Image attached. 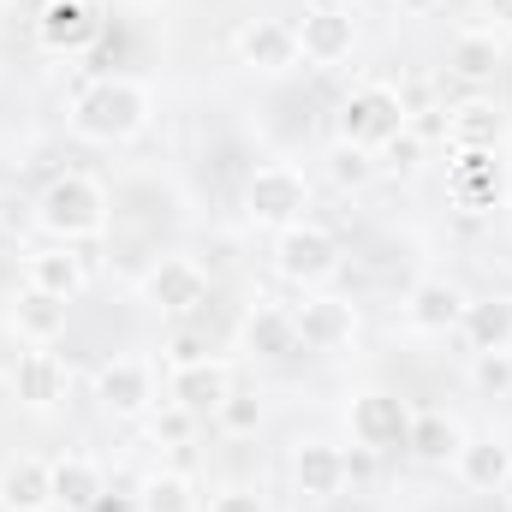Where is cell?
Masks as SVG:
<instances>
[{
    "label": "cell",
    "mask_w": 512,
    "mask_h": 512,
    "mask_svg": "<svg viewBox=\"0 0 512 512\" xmlns=\"http://www.w3.org/2000/svg\"><path fill=\"white\" fill-rule=\"evenodd\" d=\"M453 471H459L465 489H477V495H501V483H507V471H512V447L507 441H495V435H477V441L465 435Z\"/></svg>",
    "instance_id": "44dd1931"
},
{
    "label": "cell",
    "mask_w": 512,
    "mask_h": 512,
    "mask_svg": "<svg viewBox=\"0 0 512 512\" xmlns=\"http://www.w3.org/2000/svg\"><path fill=\"white\" fill-rule=\"evenodd\" d=\"M102 495H108V477H102L96 459H84V453L54 459V507L90 512V507H102Z\"/></svg>",
    "instance_id": "603a6c76"
},
{
    "label": "cell",
    "mask_w": 512,
    "mask_h": 512,
    "mask_svg": "<svg viewBox=\"0 0 512 512\" xmlns=\"http://www.w3.org/2000/svg\"><path fill=\"white\" fill-rule=\"evenodd\" d=\"M447 72L465 84H489L501 72V36L495 30H459L447 48Z\"/></svg>",
    "instance_id": "4316f807"
},
{
    "label": "cell",
    "mask_w": 512,
    "mask_h": 512,
    "mask_svg": "<svg viewBox=\"0 0 512 512\" xmlns=\"http://www.w3.org/2000/svg\"><path fill=\"white\" fill-rule=\"evenodd\" d=\"M137 512H203L185 471H149L137 483Z\"/></svg>",
    "instance_id": "83f0119b"
},
{
    "label": "cell",
    "mask_w": 512,
    "mask_h": 512,
    "mask_svg": "<svg viewBox=\"0 0 512 512\" xmlns=\"http://www.w3.org/2000/svg\"><path fill=\"white\" fill-rule=\"evenodd\" d=\"M405 447H411V459H423V465H453L459 447H465V429H459L453 417H441V411H411Z\"/></svg>",
    "instance_id": "484cf974"
},
{
    "label": "cell",
    "mask_w": 512,
    "mask_h": 512,
    "mask_svg": "<svg viewBox=\"0 0 512 512\" xmlns=\"http://www.w3.org/2000/svg\"><path fill=\"white\" fill-rule=\"evenodd\" d=\"M483 12L495 18V30H512V0H483Z\"/></svg>",
    "instance_id": "8d00e7d4"
},
{
    "label": "cell",
    "mask_w": 512,
    "mask_h": 512,
    "mask_svg": "<svg viewBox=\"0 0 512 512\" xmlns=\"http://www.w3.org/2000/svg\"><path fill=\"white\" fill-rule=\"evenodd\" d=\"M12 328H18V340H30V346H54V340L66 334V304L48 298V292H36V286H24V292L12 298Z\"/></svg>",
    "instance_id": "d4e9b609"
},
{
    "label": "cell",
    "mask_w": 512,
    "mask_h": 512,
    "mask_svg": "<svg viewBox=\"0 0 512 512\" xmlns=\"http://www.w3.org/2000/svg\"><path fill=\"white\" fill-rule=\"evenodd\" d=\"M48 512H66V507H48Z\"/></svg>",
    "instance_id": "b9f144b4"
},
{
    "label": "cell",
    "mask_w": 512,
    "mask_h": 512,
    "mask_svg": "<svg viewBox=\"0 0 512 512\" xmlns=\"http://www.w3.org/2000/svg\"><path fill=\"white\" fill-rule=\"evenodd\" d=\"M233 54H239V66H251L262 78H280V72L298 66V36H292V24H280V18H251V24H239Z\"/></svg>",
    "instance_id": "8fae6325"
},
{
    "label": "cell",
    "mask_w": 512,
    "mask_h": 512,
    "mask_svg": "<svg viewBox=\"0 0 512 512\" xmlns=\"http://www.w3.org/2000/svg\"><path fill=\"white\" fill-rule=\"evenodd\" d=\"M292 36H298V60H310V66H340V60H352V48H358V18H352L346 6H310V12L292 24Z\"/></svg>",
    "instance_id": "52a82bcc"
},
{
    "label": "cell",
    "mask_w": 512,
    "mask_h": 512,
    "mask_svg": "<svg viewBox=\"0 0 512 512\" xmlns=\"http://www.w3.org/2000/svg\"><path fill=\"white\" fill-rule=\"evenodd\" d=\"M465 292L447 280V274H423L411 292H405V328L411 334H453L459 316H465Z\"/></svg>",
    "instance_id": "7c38bea8"
},
{
    "label": "cell",
    "mask_w": 512,
    "mask_h": 512,
    "mask_svg": "<svg viewBox=\"0 0 512 512\" xmlns=\"http://www.w3.org/2000/svg\"><path fill=\"white\" fill-rule=\"evenodd\" d=\"M149 114H155V102H149V90L126 78V72H114V78H96V84H84L78 96H72V108H66V126L72 137H84V143H131L137 131L149 126Z\"/></svg>",
    "instance_id": "6da1fadb"
},
{
    "label": "cell",
    "mask_w": 512,
    "mask_h": 512,
    "mask_svg": "<svg viewBox=\"0 0 512 512\" xmlns=\"http://www.w3.org/2000/svg\"><path fill=\"white\" fill-rule=\"evenodd\" d=\"M66 387H72V370H66V358H54L48 346H30V352L18 358V370H12V399L30 405V411H54V405L66 399Z\"/></svg>",
    "instance_id": "e0dca14e"
},
{
    "label": "cell",
    "mask_w": 512,
    "mask_h": 512,
    "mask_svg": "<svg viewBox=\"0 0 512 512\" xmlns=\"http://www.w3.org/2000/svg\"><path fill=\"white\" fill-rule=\"evenodd\" d=\"M239 340H245V352H256V358H292V352H304L298 346V322L280 304H256L251 316H245V328H239Z\"/></svg>",
    "instance_id": "cb8c5ba5"
},
{
    "label": "cell",
    "mask_w": 512,
    "mask_h": 512,
    "mask_svg": "<svg viewBox=\"0 0 512 512\" xmlns=\"http://www.w3.org/2000/svg\"><path fill=\"white\" fill-rule=\"evenodd\" d=\"M405 6H411V12H423V6H435V0H405Z\"/></svg>",
    "instance_id": "f35d334b"
},
{
    "label": "cell",
    "mask_w": 512,
    "mask_h": 512,
    "mask_svg": "<svg viewBox=\"0 0 512 512\" xmlns=\"http://www.w3.org/2000/svg\"><path fill=\"white\" fill-rule=\"evenodd\" d=\"M501 501H507V507H512V471H507V483H501Z\"/></svg>",
    "instance_id": "74e56055"
},
{
    "label": "cell",
    "mask_w": 512,
    "mask_h": 512,
    "mask_svg": "<svg viewBox=\"0 0 512 512\" xmlns=\"http://www.w3.org/2000/svg\"><path fill=\"white\" fill-rule=\"evenodd\" d=\"M352 477V459L334 447V441H298L292 447V483L304 501H334Z\"/></svg>",
    "instance_id": "9a60e30c"
},
{
    "label": "cell",
    "mask_w": 512,
    "mask_h": 512,
    "mask_svg": "<svg viewBox=\"0 0 512 512\" xmlns=\"http://www.w3.org/2000/svg\"><path fill=\"white\" fill-rule=\"evenodd\" d=\"M507 131H512L507 108L495 96H483V90L447 108V149H501Z\"/></svg>",
    "instance_id": "5bb4252c"
},
{
    "label": "cell",
    "mask_w": 512,
    "mask_h": 512,
    "mask_svg": "<svg viewBox=\"0 0 512 512\" xmlns=\"http://www.w3.org/2000/svg\"><path fill=\"white\" fill-rule=\"evenodd\" d=\"M376 167H382V173H399V179H411V173L423 167V143H417L411 131H399V137H387L382 149H376Z\"/></svg>",
    "instance_id": "1f68e13d"
},
{
    "label": "cell",
    "mask_w": 512,
    "mask_h": 512,
    "mask_svg": "<svg viewBox=\"0 0 512 512\" xmlns=\"http://www.w3.org/2000/svg\"><path fill=\"white\" fill-rule=\"evenodd\" d=\"M0 6H6V0H0Z\"/></svg>",
    "instance_id": "ee69618b"
},
{
    "label": "cell",
    "mask_w": 512,
    "mask_h": 512,
    "mask_svg": "<svg viewBox=\"0 0 512 512\" xmlns=\"http://www.w3.org/2000/svg\"><path fill=\"white\" fill-rule=\"evenodd\" d=\"M197 423H203V417H191L185 405H173V399H167V405L149 417V435H155L161 447H185V441L197 435Z\"/></svg>",
    "instance_id": "f546056e"
},
{
    "label": "cell",
    "mask_w": 512,
    "mask_h": 512,
    "mask_svg": "<svg viewBox=\"0 0 512 512\" xmlns=\"http://www.w3.org/2000/svg\"><path fill=\"white\" fill-rule=\"evenodd\" d=\"M245 215L251 227H268V233H286L298 221H310V179L286 161H268L245 179Z\"/></svg>",
    "instance_id": "277c9868"
},
{
    "label": "cell",
    "mask_w": 512,
    "mask_h": 512,
    "mask_svg": "<svg viewBox=\"0 0 512 512\" xmlns=\"http://www.w3.org/2000/svg\"><path fill=\"white\" fill-rule=\"evenodd\" d=\"M203 358H209V340H203V334H191V328H185V334H173V340H167V364H173V370L203 364Z\"/></svg>",
    "instance_id": "d590c367"
},
{
    "label": "cell",
    "mask_w": 512,
    "mask_h": 512,
    "mask_svg": "<svg viewBox=\"0 0 512 512\" xmlns=\"http://www.w3.org/2000/svg\"><path fill=\"white\" fill-rule=\"evenodd\" d=\"M405 96L393 90V84H352L346 96H340V114H334V131H340V143H352V149H382L387 137H399L405 131Z\"/></svg>",
    "instance_id": "3957f363"
},
{
    "label": "cell",
    "mask_w": 512,
    "mask_h": 512,
    "mask_svg": "<svg viewBox=\"0 0 512 512\" xmlns=\"http://www.w3.org/2000/svg\"><path fill=\"white\" fill-rule=\"evenodd\" d=\"M405 131L429 149V143H447V108H417V114H405Z\"/></svg>",
    "instance_id": "836d02e7"
},
{
    "label": "cell",
    "mask_w": 512,
    "mask_h": 512,
    "mask_svg": "<svg viewBox=\"0 0 512 512\" xmlns=\"http://www.w3.org/2000/svg\"><path fill=\"white\" fill-rule=\"evenodd\" d=\"M376 173H382V167H376L370 149H352V143H334V149H328V179H334L340 191H364Z\"/></svg>",
    "instance_id": "f1b7e54d"
},
{
    "label": "cell",
    "mask_w": 512,
    "mask_h": 512,
    "mask_svg": "<svg viewBox=\"0 0 512 512\" xmlns=\"http://www.w3.org/2000/svg\"><path fill=\"white\" fill-rule=\"evenodd\" d=\"M471 382L483 393H512V352H477L471 358Z\"/></svg>",
    "instance_id": "d6a6232c"
},
{
    "label": "cell",
    "mask_w": 512,
    "mask_h": 512,
    "mask_svg": "<svg viewBox=\"0 0 512 512\" xmlns=\"http://www.w3.org/2000/svg\"><path fill=\"white\" fill-rule=\"evenodd\" d=\"M227 393H233V364H221V358H203V364H185L167 376V399L185 405L191 417H215L227 405Z\"/></svg>",
    "instance_id": "ac0fdd59"
},
{
    "label": "cell",
    "mask_w": 512,
    "mask_h": 512,
    "mask_svg": "<svg viewBox=\"0 0 512 512\" xmlns=\"http://www.w3.org/2000/svg\"><path fill=\"white\" fill-rule=\"evenodd\" d=\"M274 274L286 286H304V292L328 286L340 274V239L328 227H316V221H298V227L274 233Z\"/></svg>",
    "instance_id": "5b68a950"
},
{
    "label": "cell",
    "mask_w": 512,
    "mask_h": 512,
    "mask_svg": "<svg viewBox=\"0 0 512 512\" xmlns=\"http://www.w3.org/2000/svg\"><path fill=\"white\" fill-rule=\"evenodd\" d=\"M96 399H102L114 417H143V411L155 405V370H149L143 358H114V364H102V376H96Z\"/></svg>",
    "instance_id": "d6986e66"
},
{
    "label": "cell",
    "mask_w": 512,
    "mask_h": 512,
    "mask_svg": "<svg viewBox=\"0 0 512 512\" xmlns=\"http://www.w3.org/2000/svg\"><path fill=\"white\" fill-rule=\"evenodd\" d=\"M126 512H137V501H131V507H126Z\"/></svg>",
    "instance_id": "60d3db41"
},
{
    "label": "cell",
    "mask_w": 512,
    "mask_h": 512,
    "mask_svg": "<svg viewBox=\"0 0 512 512\" xmlns=\"http://www.w3.org/2000/svg\"><path fill=\"white\" fill-rule=\"evenodd\" d=\"M459 334L477 352H507L512 346V292H495V298H471L465 316H459Z\"/></svg>",
    "instance_id": "ffe728a7"
},
{
    "label": "cell",
    "mask_w": 512,
    "mask_h": 512,
    "mask_svg": "<svg viewBox=\"0 0 512 512\" xmlns=\"http://www.w3.org/2000/svg\"><path fill=\"white\" fill-rule=\"evenodd\" d=\"M209 512H274V507H268V495H262V489L233 483V489H221V495L209 501Z\"/></svg>",
    "instance_id": "e575fe53"
},
{
    "label": "cell",
    "mask_w": 512,
    "mask_h": 512,
    "mask_svg": "<svg viewBox=\"0 0 512 512\" xmlns=\"http://www.w3.org/2000/svg\"><path fill=\"white\" fill-rule=\"evenodd\" d=\"M54 507V465L12 459L0 471V512H48Z\"/></svg>",
    "instance_id": "7402d4cb"
},
{
    "label": "cell",
    "mask_w": 512,
    "mask_h": 512,
    "mask_svg": "<svg viewBox=\"0 0 512 512\" xmlns=\"http://www.w3.org/2000/svg\"><path fill=\"white\" fill-rule=\"evenodd\" d=\"M447 191L465 215H483L507 197V173L495 161V149H453V173H447Z\"/></svg>",
    "instance_id": "30bf717a"
},
{
    "label": "cell",
    "mask_w": 512,
    "mask_h": 512,
    "mask_svg": "<svg viewBox=\"0 0 512 512\" xmlns=\"http://www.w3.org/2000/svg\"><path fill=\"white\" fill-rule=\"evenodd\" d=\"M24 286H36V292H48V298L72 304V298H84L90 268H84L78 245H42V251L24 256Z\"/></svg>",
    "instance_id": "2e32d148"
},
{
    "label": "cell",
    "mask_w": 512,
    "mask_h": 512,
    "mask_svg": "<svg viewBox=\"0 0 512 512\" xmlns=\"http://www.w3.org/2000/svg\"><path fill=\"white\" fill-rule=\"evenodd\" d=\"M334 6H346V12H352V6H364V0H334Z\"/></svg>",
    "instance_id": "ab89813d"
},
{
    "label": "cell",
    "mask_w": 512,
    "mask_h": 512,
    "mask_svg": "<svg viewBox=\"0 0 512 512\" xmlns=\"http://www.w3.org/2000/svg\"><path fill=\"white\" fill-rule=\"evenodd\" d=\"M143 298L161 310V316H191L203 298H209V274L197 256H161L149 274H143Z\"/></svg>",
    "instance_id": "9c48e42d"
},
{
    "label": "cell",
    "mask_w": 512,
    "mask_h": 512,
    "mask_svg": "<svg viewBox=\"0 0 512 512\" xmlns=\"http://www.w3.org/2000/svg\"><path fill=\"white\" fill-rule=\"evenodd\" d=\"M36 42L48 54H84V48H96L102 42V6L96 0H42Z\"/></svg>",
    "instance_id": "ba28073f"
},
{
    "label": "cell",
    "mask_w": 512,
    "mask_h": 512,
    "mask_svg": "<svg viewBox=\"0 0 512 512\" xmlns=\"http://www.w3.org/2000/svg\"><path fill=\"white\" fill-rule=\"evenodd\" d=\"M215 423H221L227 435H256V429H262V399L233 387V393H227V405L215 411Z\"/></svg>",
    "instance_id": "4dcf8cb0"
},
{
    "label": "cell",
    "mask_w": 512,
    "mask_h": 512,
    "mask_svg": "<svg viewBox=\"0 0 512 512\" xmlns=\"http://www.w3.org/2000/svg\"><path fill=\"white\" fill-rule=\"evenodd\" d=\"M36 227H42L54 245L102 239V233H108V191H102V179H90V173H60V179H48L42 197H36Z\"/></svg>",
    "instance_id": "7a4b0ae2"
},
{
    "label": "cell",
    "mask_w": 512,
    "mask_h": 512,
    "mask_svg": "<svg viewBox=\"0 0 512 512\" xmlns=\"http://www.w3.org/2000/svg\"><path fill=\"white\" fill-rule=\"evenodd\" d=\"M346 429H352V441H358L364 453H393V447H405V435H411V405H405L399 393H382V387L352 393Z\"/></svg>",
    "instance_id": "8992f818"
},
{
    "label": "cell",
    "mask_w": 512,
    "mask_h": 512,
    "mask_svg": "<svg viewBox=\"0 0 512 512\" xmlns=\"http://www.w3.org/2000/svg\"><path fill=\"white\" fill-rule=\"evenodd\" d=\"M292 322H298V346H304V352H340V346H352V334H358V310H352L346 298H328V292L304 298V304L292 310Z\"/></svg>",
    "instance_id": "4fadbf2b"
},
{
    "label": "cell",
    "mask_w": 512,
    "mask_h": 512,
    "mask_svg": "<svg viewBox=\"0 0 512 512\" xmlns=\"http://www.w3.org/2000/svg\"><path fill=\"white\" fill-rule=\"evenodd\" d=\"M507 149H512V131H507Z\"/></svg>",
    "instance_id": "7bdbcfd3"
}]
</instances>
